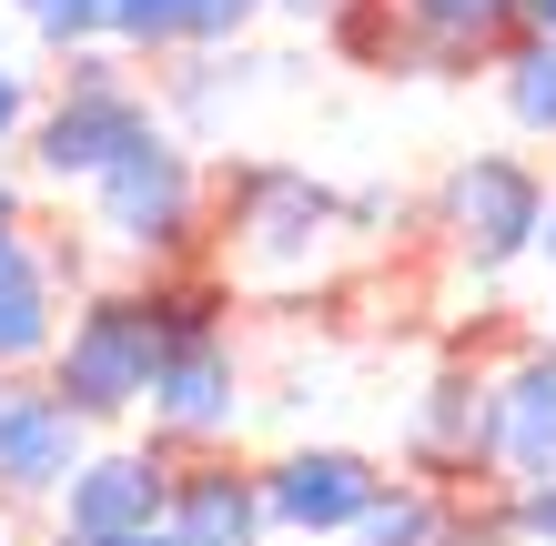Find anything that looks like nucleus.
Returning <instances> with one entry per match:
<instances>
[{
    "instance_id": "16",
    "label": "nucleus",
    "mask_w": 556,
    "mask_h": 546,
    "mask_svg": "<svg viewBox=\"0 0 556 546\" xmlns=\"http://www.w3.org/2000/svg\"><path fill=\"white\" fill-rule=\"evenodd\" d=\"M415 11V41H425V72L445 61H496L516 41V0H405Z\"/></svg>"
},
{
    "instance_id": "8",
    "label": "nucleus",
    "mask_w": 556,
    "mask_h": 546,
    "mask_svg": "<svg viewBox=\"0 0 556 546\" xmlns=\"http://www.w3.org/2000/svg\"><path fill=\"white\" fill-rule=\"evenodd\" d=\"M173 445H91V456L72 466V486L51 496V526L72 536H152L162 517H173Z\"/></svg>"
},
{
    "instance_id": "3",
    "label": "nucleus",
    "mask_w": 556,
    "mask_h": 546,
    "mask_svg": "<svg viewBox=\"0 0 556 546\" xmlns=\"http://www.w3.org/2000/svg\"><path fill=\"white\" fill-rule=\"evenodd\" d=\"M152 132H162V102H152V81L132 72V51L91 41V51H61V81L41 91V112H30L21 163H30V182L81 192V182H102L122 152L152 142Z\"/></svg>"
},
{
    "instance_id": "24",
    "label": "nucleus",
    "mask_w": 556,
    "mask_h": 546,
    "mask_svg": "<svg viewBox=\"0 0 556 546\" xmlns=\"http://www.w3.org/2000/svg\"><path fill=\"white\" fill-rule=\"evenodd\" d=\"M324 11H334V0H274V21H314V30H324Z\"/></svg>"
},
{
    "instance_id": "5",
    "label": "nucleus",
    "mask_w": 556,
    "mask_h": 546,
    "mask_svg": "<svg viewBox=\"0 0 556 546\" xmlns=\"http://www.w3.org/2000/svg\"><path fill=\"white\" fill-rule=\"evenodd\" d=\"M233 283L213 264H182L173 274V344H162V374H152V435L192 456V445H233L243 426V344H233Z\"/></svg>"
},
{
    "instance_id": "11",
    "label": "nucleus",
    "mask_w": 556,
    "mask_h": 546,
    "mask_svg": "<svg viewBox=\"0 0 556 546\" xmlns=\"http://www.w3.org/2000/svg\"><path fill=\"white\" fill-rule=\"evenodd\" d=\"M405 456H415L425 486L485 475V466H496V374H485V365H445L435 384H425V405H415Z\"/></svg>"
},
{
    "instance_id": "20",
    "label": "nucleus",
    "mask_w": 556,
    "mask_h": 546,
    "mask_svg": "<svg viewBox=\"0 0 556 546\" xmlns=\"http://www.w3.org/2000/svg\"><path fill=\"white\" fill-rule=\"evenodd\" d=\"M30 112H41V81H30L21 61L0 51V163H11V152H21V132H30Z\"/></svg>"
},
{
    "instance_id": "25",
    "label": "nucleus",
    "mask_w": 556,
    "mask_h": 546,
    "mask_svg": "<svg viewBox=\"0 0 556 546\" xmlns=\"http://www.w3.org/2000/svg\"><path fill=\"white\" fill-rule=\"evenodd\" d=\"M435 546H506V536H485V526H466V517H455V526H445Z\"/></svg>"
},
{
    "instance_id": "4",
    "label": "nucleus",
    "mask_w": 556,
    "mask_h": 546,
    "mask_svg": "<svg viewBox=\"0 0 556 546\" xmlns=\"http://www.w3.org/2000/svg\"><path fill=\"white\" fill-rule=\"evenodd\" d=\"M91 203V233H102L132 274H182V264H213V173L173 122L152 142H132L102 182H81Z\"/></svg>"
},
{
    "instance_id": "27",
    "label": "nucleus",
    "mask_w": 556,
    "mask_h": 546,
    "mask_svg": "<svg viewBox=\"0 0 556 546\" xmlns=\"http://www.w3.org/2000/svg\"><path fill=\"white\" fill-rule=\"evenodd\" d=\"M112 546H182V536H173V526H152V536H112Z\"/></svg>"
},
{
    "instance_id": "15",
    "label": "nucleus",
    "mask_w": 556,
    "mask_h": 546,
    "mask_svg": "<svg viewBox=\"0 0 556 546\" xmlns=\"http://www.w3.org/2000/svg\"><path fill=\"white\" fill-rule=\"evenodd\" d=\"M496 475L506 486L556 475V334L496 374Z\"/></svg>"
},
{
    "instance_id": "12",
    "label": "nucleus",
    "mask_w": 556,
    "mask_h": 546,
    "mask_svg": "<svg viewBox=\"0 0 556 546\" xmlns=\"http://www.w3.org/2000/svg\"><path fill=\"white\" fill-rule=\"evenodd\" d=\"M274 61L253 51V41H203V51H162V72H152V102L162 122H173L182 142H213L223 122L243 112V91L264 81Z\"/></svg>"
},
{
    "instance_id": "17",
    "label": "nucleus",
    "mask_w": 556,
    "mask_h": 546,
    "mask_svg": "<svg viewBox=\"0 0 556 546\" xmlns=\"http://www.w3.org/2000/svg\"><path fill=\"white\" fill-rule=\"evenodd\" d=\"M496 102L527 142H556V41H536V30H516V41L496 51Z\"/></svg>"
},
{
    "instance_id": "22",
    "label": "nucleus",
    "mask_w": 556,
    "mask_h": 546,
    "mask_svg": "<svg viewBox=\"0 0 556 546\" xmlns=\"http://www.w3.org/2000/svg\"><path fill=\"white\" fill-rule=\"evenodd\" d=\"M0 233H30V182L0 163Z\"/></svg>"
},
{
    "instance_id": "10",
    "label": "nucleus",
    "mask_w": 556,
    "mask_h": 546,
    "mask_svg": "<svg viewBox=\"0 0 556 546\" xmlns=\"http://www.w3.org/2000/svg\"><path fill=\"white\" fill-rule=\"evenodd\" d=\"M173 526L182 546H274V506H264V466L223 456V445H192L173 466Z\"/></svg>"
},
{
    "instance_id": "26",
    "label": "nucleus",
    "mask_w": 556,
    "mask_h": 546,
    "mask_svg": "<svg viewBox=\"0 0 556 546\" xmlns=\"http://www.w3.org/2000/svg\"><path fill=\"white\" fill-rule=\"evenodd\" d=\"M0 546H30V536H21V506H11V496H0Z\"/></svg>"
},
{
    "instance_id": "19",
    "label": "nucleus",
    "mask_w": 556,
    "mask_h": 546,
    "mask_svg": "<svg viewBox=\"0 0 556 546\" xmlns=\"http://www.w3.org/2000/svg\"><path fill=\"white\" fill-rule=\"evenodd\" d=\"M11 21H21L30 41L51 51V61H61V51H91V41H102V0H11Z\"/></svg>"
},
{
    "instance_id": "6",
    "label": "nucleus",
    "mask_w": 556,
    "mask_h": 546,
    "mask_svg": "<svg viewBox=\"0 0 556 546\" xmlns=\"http://www.w3.org/2000/svg\"><path fill=\"white\" fill-rule=\"evenodd\" d=\"M546 203H556V182H546L536 152H466V163H445V182H435V233H445L455 264L485 283V274H516L536 253Z\"/></svg>"
},
{
    "instance_id": "23",
    "label": "nucleus",
    "mask_w": 556,
    "mask_h": 546,
    "mask_svg": "<svg viewBox=\"0 0 556 546\" xmlns=\"http://www.w3.org/2000/svg\"><path fill=\"white\" fill-rule=\"evenodd\" d=\"M516 30H536V41H556V0H516Z\"/></svg>"
},
{
    "instance_id": "1",
    "label": "nucleus",
    "mask_w": 556,
    "mask_h": 546,
    "mask_svg": "<svg viewBox=\"0 0 556 546\" xmlns=\"http://www.w3.org/2000/svg\"><path fill=\"white\" fill-rule=\"evenodd\" d=\"M384 213V192H334L304 163H223L213 173V274L223 283H314Z\"/></svg>"
},
{
    "instance_id": "7",
    "label": "nucleus",
    "mask_w": 556,
    "mask_h": 546,
    "mask_svg": "<svg viewBox=\"0 0 556 546\" xmlns=\"http://www.w3.org/2000/svg\"><path fill=\"white\" fill-rule=\"evenodd\" d=\"M91 435L102 426L51 374H0V496L11 506H51L72 486V466L91 456Z\"/></svg>"
},
{
    "instance_id": "21",
    "label": "nucleus",
    "mask_w": 556,
    "mask_h": 546,
    "mask_svg": "<svg viewBox=\"0 0 556 546\" xmlns=\"http://www.w3.org/2000/svg\"><path fill=\"white\" fill-rule=\"evenodd\" d=\"M506 536L516 546H556V475H536V486L506 496Z\"/></svg>"
},
{
    "instance_id": "2",
    "label": "nucleus",
    "mask_w": 556,
    "mask_h": 546,
    "mask_svg": "<svg viewBox=\"0 0 556 546\" xmlns=\"http://www.w3.org/2000/svg\"><path fill=\"white\" fill-rule=\"evenodd\" d=\"M162 344H173V274L81 283V304L61 314V344H51L41 374L91 415V426H132V415L152 405Z\"/></svg>"
},
{
    "instance_id": "28",
    "label": "nucleus",
    "mask_w": 556,
    "mask_h": 546,
    "mask_svg": "<svg viewBox=\"0 0 556 546\" xmlns=\"http://www.w3.org/2000/svg\"><path fill=\"white\" fill-rule=\"evenodd\" d=\"M536 253H546V264H556V203H546V233H536Z\"/></svg>"
},
{
    "instance_id": "18",
    "label": "nucleus",
    "mask_w": 556,
    "mask_h": 546,
    "mask_svg": "<svg viewBox=\"0 0 556 546\" xmlns=\"http://www.w3.org/2000/svg\"><path fill=\"white\" fill-rule=\"evenodd\" d=\"M445 526H455V496L425 486V475H395V486L365 506V526H354L344 546H435Z\"/></svg>"
},
{
    "instance_id": "9",
    "label": "nucleus",
    "mask_w": 556,
    "mask_h": 546,
    "mask_svg": "<svg viewBox=\"0 0 556 546\" xmlns=\"http://www.w3.org/2000/svg\"><path fill=\"white\" fill-rule=\"evenodd\" d=\"M395 486L365 445H283L264 466V506H274V536H354L365 506Z\"/></svg>"
},
{
    "instance_id": "13",
    "label": "nucleus",
    "mask_w": 556,
    "mask_h": 546,
    "mask_svg": "<svg viewBox=\"0 0 556 546\" xmlns=\"http://www.w3.org/2000/svg\"><path fill=\"white\" fill-rule=\"evenodd\" d=\"M274 21V0H102V41L162 61V51H203V41H253Z\"/></svg>"
},
{
    "instance_id": "14",
    "label": "nucleus",
    "mask_w": 556,
    "mask_h": 546,
    "mask_svg": "<svg viewBox=\"0 0 556 546\" xmlns=\"http://www.w3.org/2000/svg\"><path fill=\"white\" fill-rule=\"evenodd\" d=\"M51 344H61V274L30 223V233H0V374H41Z\"/></svg>"
}]
</instances>
